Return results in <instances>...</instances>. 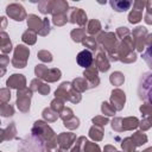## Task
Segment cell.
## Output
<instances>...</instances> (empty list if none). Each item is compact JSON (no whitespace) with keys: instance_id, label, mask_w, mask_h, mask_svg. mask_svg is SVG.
<instances>
[{"instance_id":"cell-11","label":"cell","mask_w":152,"mask_h":152,"mask_svg":"<svg viewBox=\"0 0 152 152\" xmlns=\"http://www.w3.org/2000/svg\"><path fill=\"white\" fill-rule=\"evenodd\" d=\"M27 25H28V27L30 28H32V30H34V31H39L42 27H40V20H39V18L38 17H36V15H28V18H27Z\"/></svg>"},{"instance_id":"cell-1","label":"cell","mask_w":152,"mask_h":152,"mask_svg":"<svg viewBox=\"0 0 152 152\" xmlns=\"http://www.w3.org/2000/svg\"><path fill=\"white\" fill-rule=\"evenodd\" d=\"M18 152H48V147L42 137L32 133L20 141Z\"/></svg>"},{"instance_id":"cell-9","label":"cell","mask_w":152,"mask_h":152,"mask_svg":"<svg viewBox=\"0 0 152 152\" xmlns=\"http://www.w3.org/2000/svg\"><path fill=\"white\" fill-rule=\"evenodd\" d=\"M131 1H110V6L116 12H125L131 7Z\"/></svg>"},{"instance_id":"cell-12","label":"cell","mask_w":152,"mask_h":152,"mask_svg":"<svg viewBox=\"0 0 152 152\" xmlns=\"http://www.w3.org/2000/svg\"><path fill=\"white\" fill-rule=\"evenodd\" d=\"M96 63H97V66H99V69H100L101 71H107V70L109 69L108 61L103 57L102 53H100V55L97 56V58H96Z\"/></svg>"},{"instance_id":"cell-19","label":"cell","mask_w":152,"mask_h":152,"mask_svg":"<svg viewBox=\"0 0 152 152\" xmlns=\"http://www.w3.org/2000/svg\"><path fill=\"white\" fill-rule=\"evenodd\" d=\"M84 152H100V148L94 142L87 141L86 142V146H84Z\"/></svg>"},{"instance_id":"cell-21","label":"cell","mask_w":152,"mask_h":152,"mask_svg":"<svg viewBox=\"0 0 152 152\" xmlns=\"http://www.w3.org/2000/svg\"><path fill=\"white\" fill-rule=\"evenodd\" d=\"M128 18H129V23H138L141 19V14H140V12H137L133 10Z\"/></svg>"},{"instance_id":"cell-13","label":"cell","mask_w":152,"mask_h":152,"mask_svg":"<svg viewBox=\"0 0 152 152\" xmlns=\"http://www.w3.org/2000/svg\"><path fill=\"white\" fill-rule=\"evenodd\" d=\"M142 58L144 61L147 63L148 68L152 70V44L146 49V51L142 53Z\"/></svg>"},{"instance_id":"cell-24","label":"cell","mask_w":152,"mask_h":152,"mask_svg":"<svg viewBox=\"0 0 152 152\" xmlns=\"http://www.w3.org/2000/svg\"><path fill=\"white\" fill-rule=\"evenodd\" d=\"M107 121H108V120H107L106 118H101V116H97V118H94V119H93V122H94V124H97V125H100V126L106 125Z\"/></svg>"},{"instance_id":"cell-22","label":"cell","mask_w":152,"mask_h":152,"mask_svg":"<svg viewBox=\"0 0 152 152\" xmlns=\"http://www.w3.org/2000/svg\"><path fill=\"white\" fill-rule=\"evenodd\" d=\"M83 44H84L86 46L93 49V50L96 49V43H95V39H94V38H90V37H89V38H86V39L83 40Z\"/></svg>"},{"instance_id":"cell-3","label":"cell","mask_w":152,"mask_h":152,"mask_svg":"<svg viewBox=\"0 0 152 152\" xmlns=\"http://www.w3.org/2000/svg\"><path fill=\"white\" fill-rule=\"evenodd\" d=\"M30 55V51L27 48H25L24 45H18L15 48L14 51V58L12 59V62H18L14 66L15 68H24L26 65V59Z\"/></svg>"},{"instance_id":"cell-4","label":"cell","mask_w":152,"mask_h":152,"mask_svg":"<svg viewBox=\"0 0 152 152\" xmlns=\"http://www.w3.org/2000/svg\"><path fill=\"white\" fill-rule=\"evenodd\" d=\"M30 97H31V91L27 89H21L18 90V96H17V104L18 108L21 112H27L30 108Z\"/></svg>"},{"instance_id":"cell-8","label":"cell","mask_w":152,"mask_h":152,"mask_svg":"<svg viewBox=\"0 0 152 152\" xmlns=\"http://www.w3.org/2000/svg\"><path fill=\"white\" fill-rule=\"evenodd\" d=\"M110 101H112L113 107H114L115 109H121V108L124 107V103H125V94H124L120 89L113 90Z\"/></svg>"},{"instance_id":"cell-5","label":"cell","mask_w":152,"mask_h":152,"mask_svg":"<svg viewBox=\"0 0 152 152\" xmlns=\"http://www.w3.org/2000/svg\"><path fill=\"white\" fill-rule=\"evenodd\" d=\"M6 12L7 14L13 18L14 20L17 21H20L25 18V11H24V7L21 5H18V4H12L10 6H7L6 8Z\"/></svg>"},{"instance_id":"cell-20","label":"cell","mask_w":152,"mask_h":152,"mask_svg":"<svg viewBox=\"0 0 152 152\" xmlns=\"http://www.w3.org/2000/svg\"><path fill=\"white\" fill-rule=\"evenodd\" d=\"M131 141H132V138H131ZM133 142H134V140H133ZM133 142L128 144V138L125 139L124 142H122V148H124L126 152H134V146H135V144H133Z\"/></svg>"},{"instance_id":"cell-18","label":"cell","mask_w":152,"mask_h":152,"mask_svg":"<svg viewBox=\"0 0 152 152\" xmlns=\"http://www.w3.org/2000/svg\"><path fill=\"white\" fill-rule=\"evenodd\" d=\"M71 36H72V39L75 42H81L82 38H84V32L81 28H77V30H75V31L71 32Z\"/></svg>"},{"instance_id":"cell-14","label":"cell","mask_w":152,"mask_h":152,"mask_svg":"<svg viewBox=\"0 0 152 152\" xmlns=\"http://www.w3.org/2000/svg\"><path fill=\"white\" fill-rule=\"evenodd\" d=\"M23 40L25 43H28V44H33L36 42V34L32 32V31H26L24 34H23Z\"/></svg>"},{"instance_id":"cell-2","label":"cell","mask_w":152,"mask_h":152,"mask_svg":"<svg viewBox=\"0 0 152 152\" xmlns=\"http://www.w3.org/2000/svg\"><path fill=\"white\" fill-rule=\"evenodd\" d=\"M139 96L148 104H152V74L147 72L140 80L139 84Z\"/></svg>"},{"instance_id":"cell-7","label":"cell","mask_w":152,"mask_h":152,"mask_svg":"<svg viewBox=\"0 0 152 152\" xmlns=\"http://www.w3.org/2000/svg\"><path fill=\"white\" fill-rule=\"evenodd\" d=\"M6 84H7V87L10 88H17V89H24V87H25V78L23 77V75H17V74H14V75H12L8 80H7V82H6Z\"/></svg>"},{"instance_id":"cell-6","label":"cell","mask_w":152,"mask_h":152,"mask_svg":"<svg viewBox=\"0 0 152 152\" xmlns=\"http://www.w3.org/2000/svg\"><path fill=\"white\" fill-rule=\"evenodd\" d=\"M77 63L83 68H90L93 63V55L89 50H83L77 55Z\"/></svg>"},{"instance_id":"cell-26","label":"cell","mask_w":152,"mask_h":152,"mask_svg":"<svg viewBox=\"0 0 152 152\" xmlns=\"http://www.w3.org/2000/svg\"><path fill=\"white\" fill-rule=\"evenodd\" d=\"M65 137H68V133H66L65 135H64V134H61V135H59V138H58V139H59V141H62V139H63V138H65ZM65 141H66V147H69V146H70V144H71V141H69L68 139H66Z\"/></svg>"},{"instance_id":"cell-25","label":"cell","mask_w":152,"mask_h":152,"mask_svg":"<svg viewBox=\"0 0 152 152\" xmlns=\"http://www.w3.org/2000/svg\"><path fill=\"white\" fill-rule=\"evenodd\" d=\"M1 94H2V96H1V101H2V102H6L7 100H10L11 93H10L7 89H2V90H1Z\"/></svg>"},{"instance_id":"cell-15","label":"cell","mask_w":152,"mask_h":152,"mask_svg":"<svg viewBox=\"0 0 152 152\" xmlns=\"http://www.w3.org/2000/svg\"><path fill=\"white\" fill-rule=\"evenodd\" d=\"M110 82L115 86H120L124 82V76L120 72H114L110 75Z\"/></svg>"},{"instance_id":"cell-17","label":"cell","mask_w":152,"mask_h":152,"mask_svg":"<svg viewBox=\"0 0 152 152\" xmlns=\"http://www.w3.org/2000/svg\"><path fill=\"white\" fill-rule=\"evenodd\" d=\"M1 115L2 116H11L13 115V108L7 104V103H2L1 104Z\"/></svg>"},{"instance_id":"cell-10","label":"cell","mask_w":152,"mask_h":152,"mask_svg":"<svg viewBox=\"0 0 152 152\" xmlns=\"http://www.w3.org/2000/svg\"><path fill=\"white\" fill-rule=\"evenodd\" d=\"M12 50V45H11V40L7 37V34L5 32H1V51L2 53H7Z\"/></svg>"},{"instance_id":"cell-23","label":"cell","mask_w":152,"mask_h":152,"mask_svg":"<svg viewBox=\"0 0 152 152\" xmlns=\"http://www.w3.org/2000/svg\"><path fill=\"white\" fill-rule=\"evenodd\" d=\"M102 112L104 114H107V115H113L114 112H115V109H109V104L106 103V102H103L102 103Z\"/></svg>"},{"instance_id":"cell-16","label":"cell","mask_w":152,"mask_h":152,"mask_svg":"<svg viewBox=\"0 0 152 152\" xmlns=\"http://www.w3.org/2000/svg\"><path fill=\"white\" fill-rule=\"evenodd\" d=\"M132 139L133 140H135V145H141V144H145V141H146V135L145 134H142L141 132H137L133 137H132Z\"/></svg>"}]
</instances>
